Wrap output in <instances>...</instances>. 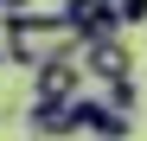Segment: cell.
I'll return each mask as SVG.
<instances>
[{
	"label": "cell",
	"mask_w": 147,
	"mask_h": 141,
	"mask_svg": "<svg viewBox=\"0 0 147 141\" xmlns=\"http://www.w3.org/2000/svg\"><path fill=\"white\" fill-rule=\"evenodd\" d=\"M0 52H7V64H19V70H45V64H58V58H77L83 45H77V32L64 26L58 13H13L7 19V39H0Z\"/></svg>",
	"instance_id": "6da1fadb"
},
{
	"label": "cell",
	"mask_w": 147,
	"mask_h": 141,
	"mask_svg": "<svg viewBox=\"0 0 147 141\" xmlns=\"http://www.w3.org/2000/svg\"><path fill=\"white\" fill-rule=\"evenodd\" d=\"M70 135H96V141H128L134 135V122L128 115H115L102 96H77L70 103Z\"/></svg>",
	"instance_id": "7a4b0ae2"
},
{
	"label": "cell",
	"mask_w": 147,
	"mask_h": 141,
	"mask_svg": "<svg viewBox=\"0 0 147 141\" xmlns=\"http://www.w3.org/2000/svg\"><path fill=\"white\" fill-rule=\"evenodd\" d=\"M58 19H64L70 32H77V45H96V39H121L115 13H109V0H64V7H58Z\"/></svg>",
	"instance_id": "3957f363"
},
{
	"label": "cell",
	"mask_w": 147,
	"mask_h": 141,
	"mask_svg": "<svg viewBox=\"0 0 147 141\" xmlns=\"http://www.w3.org/2000/svg\"><path fill=\"white\" fill-rule=\"evenodd\" d=\"M77 96H83V64L77 58H58V64L32 70V103H77Z\"/></svg>",
	"instance_id": "277c9868"
},
{
	"label": "cell",
	"mask_w": 147,
	"mask_h": 141,
	"mask_svg": "<svg viewBox=\"0 0 147 141\" xmlns=\"http://www.w3.org/2000/svg\"><path fill=\"white\" fill-rule=\"evenodd\" d=\"M83 77H96V83L134 77V52H128L121 39H96V45H83Z\"/></svg>",
	"instance_id": "5b68a950"
},
{
	"label": "cell",
	"mask_w": 147,
	"mask_h": 141,
	"mask_svg": "<svg viewBox=\"0 0 147 141\" xmlns=\"http://www.w3.org/2000/svg\"><path fill=\"white\" fill-rule=\"evenodd\" d=\"M26 128H32L38 141L70 135V103H32V109H26Z\"/></svg>",
	"instance_id": "8992f818"
},
{
	"label": "cell",
	"mask_w": 147,
	"mask_h": 141,
	"mask_svg": "<svg viewBox=\"0 0 147 141\" xmlns=\"http://www.w3.org/2000/svg\"><path fill=\"white\" fill-rule=\"evenodd\" d=\"M102 103H109L115 115H128V109L141 103V83H134V77H121V83H102Z\"/></svg>",
	"instance_id": "52a82bcc"
},
{
	"label": "cell",
	"mask_w": 147,
	"mask_h": 141,
	"mask_svg": "<svg viewBox=\"0 0 147 141\" xmlns=\"http://www.w3.org/2000/svg\"><path fill=\"white\" fill-rule=\"evenodd\" d=\"M109 13H115V26H141V19H147V0H109Z\"/></svg>",
	"instance_id": "ba28073f"
},
{
	"label": "cell",
	"mask_w": 147,
	"mask_h": 141,
	"mask_svg": "<svg viewBox=\"0 0 147 141\" xmlns=\"http://www.w3.org/2000/svg\"><path fill=\"white\" fill-rule=\"evenodd\" d=\"M32 7H38V0H0V13H7V19H13V13H32Z\"/></svg>",
	"instance_id": "9c48e42d"
},
{
	"label": "cell",
	"mask_w": 147,
	"mask_h": 141,
	"mask_svg": "<svg viewBox=\"0 0 147 141\" xmlns=\"http://www.w3.org/2000/svg\"><path fill=\"white\" fill-rule=\"evenodd\" d=\"M0 64H7V52H0Z\"/></svg>",
	"instance_id": "30bf717a"
}]
</instances>
